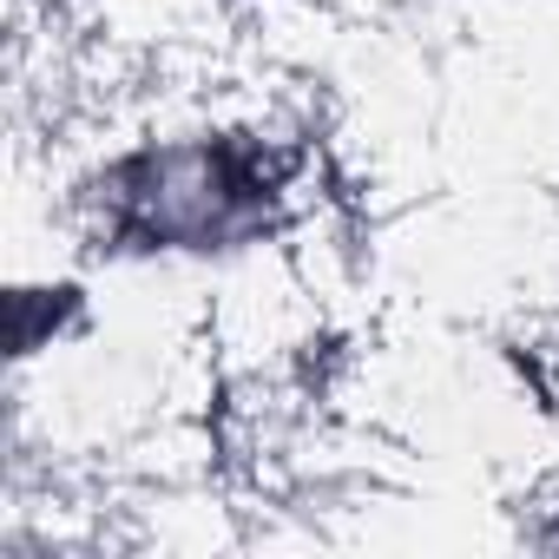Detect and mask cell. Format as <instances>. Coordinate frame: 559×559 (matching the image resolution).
<instances>
[{"label":"cell","instance_id":"6da1fadb","mask_svg":"<svg viewBox=\"0 0 559 559\" xmlns=\"http://www.w3.org/2000/svg\"><path fill=\"white\" fill-rule=\"evenodd\" d=\"M145 185L132 191V204L145 211V237H165V243H224L237 230H250L263 217V178L243 171L237 158L198 145V152H158V158H139L132 165Z\"/></svg>","mask_w":559,"mask_h":559}]
</instances>
